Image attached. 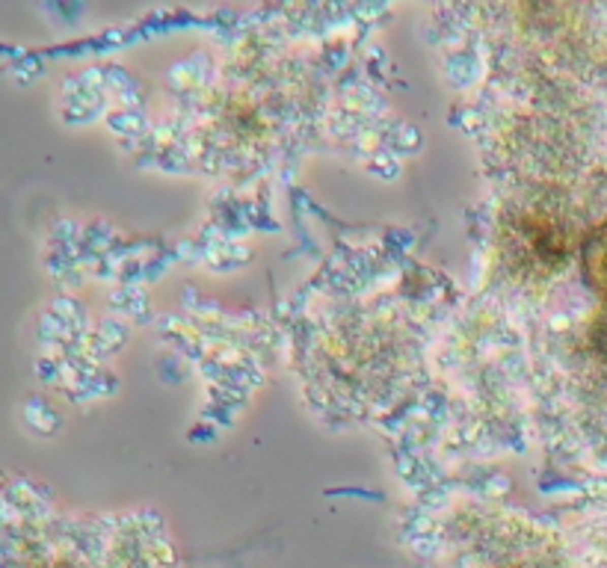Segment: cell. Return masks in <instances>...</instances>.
Listing matches in <instances>:
<instances>
[{
	"instance_id": "cell-1",
	"label": "cell",
	"mask_w": 607,
	"mask_h": 568,
	"mask_svg": "<svg viewBox=\"0 0 607 568\" xmlns=\"http://www.w3.org/2000/svg\"><path fill=\"white\" fill-rule=\"evenodd\" d=\"M584 273H587V281L592 284V290L598 293L607 302V222L595 231L587 243V252H584Z\"/></svg>"
}]
</instances>
